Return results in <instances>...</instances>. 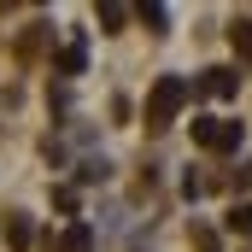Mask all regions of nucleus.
<instances>
[{"mask_svg": "<svg viewBox=\"0 0 252 252\" xmlns=\"http://www.w3.org/2000/svg\"><path fill=\"white\" fill-rule=\"evenodd\" d=\"M188 100H193V82H188V76H158L153 94H147V129H170Z\"/></svg>", "mask_w": 252, "mask_h": 252, "instance_id": "nucleus-1", "label": "nucleus"}, {"mask_svg": "<svg viewBox=\"0 0 252 252\" xmlns=\"http://www.w3.org/2000/svg\"><path fill=\"white\" fill-rule=\"evenodd\" d=\"M188 129H193V141L211 147V153H235L241 135H247V124H229V118H193Z\"/></svg>", "mask_w": 252, "mask_h": 252, "instance_id": "nucleus-2", "label": "nucleus"}, {"mask_svg": "<svg viewBox=\"0 0 252 252\" xmlns=\"http://www.w3.org/2000/svg\"><path fill=\"white\" fill-rule=\"evenodd\" d=\"M199 94H211V100H235V94H241V70H229V64H211V70L199 76Z\"/></svg>", "mask_w": 252, "mask_h": 252, "instance_id": "nucleus-3", "label": "nucleus"}, {"mask_svg": "<svg viewBox=\"0 0 252 252\" xmlns=\"http://www.w3.org/2000/svg\"><path fill=\"white\" fill-rule=\"evenodd\" d=\"M82 64H88V47H82V41H70V47H59L53 70H59V76H82Z\"/></svg>", "mask_w": 252, "mask_h": 252, "instance_id": "nucleus-4", "label": "nucleus"}, {"mask_svg": "<svg viewBox=\"0 0 252 252\" xmlns=\"http://www.w3.org/2000/svg\"><path fill=\"white\" fill-rule=\"evenodd\" d=\"M59 252H94V229H88V223H70L59 235Z\"/></svg>", "mask_w": 252, "mask_h": 252, "instance_id": "nucleus-5", "label": "nucleus"}, {"mask_svg": "<svg viewBox=\"0 0 252 252\" xmlns=\"http://www.w3.org/2000/svg\"><path fill=\"white\" fill-rule=\"evenodd\" d=\"M6 241H12V252H24L35 241V223H30V217H6Z\"/></svg>", "mask_w": 252, "mask_h": 252, "instance_id": "nucleus-6", "label": "nucleus"}, {"mask_svg": "<svg viewBox=\"0 0 252 252\" xmlns=\"http://www.w3.org/2000/svg\"><path fill=\"white\" fill-rule=\"evenodd\" d=\"M223 223H229L235 235H252V199H247V205H229V217H223Z\"/></svg>", "mask_w": 252, "mask_h": 252, "instance_id": "nucleus-7", "label": "nucleus"}, {"mask_svg": "<svg viewBox=\"0 0 252 252\" xmlns=\"http://www.w3.org/2000/svg\"><path fill=\"white\" fill-rule=\"evenodd\" d=\"M124 18H129V6H118V0L100 6V30H124Z\"/></svg>", "mask_w": 252, "mask_h": 252, "instance_id": "nucleus-8", "label": "nucleus"}, {"mask_svg": "<svg viewBox=\"0 0 252 252\" xmlns=\"http://www.w3.org/2000/svg\"><path fill=\"white\" fill-rule=\"evenodd\" d=\"M229 41H235V53H247V59H252V24H247V18L229 30Z\"/></svg>", "mask_w": 252, "mask_h": 252, "instance_id": "nucleus-9", "label": "nucleus"}, {"mask_svg": "<svg viewBox=\"0 0 252 252\" xmlns=\"http://www.w3.org/2000/svg\"><path fill=\"white\" fill-rule=\"evenodd\" d=\"M141 24H147L153 35H164V6H141Z\"/></svg>", "mask_w": 252, "mask_h": 252, "instance_id": "nucleus-10", "label": "nucleus"}, {"mask_svg": "<svg viewBox=\"0 0 252 252\" xmlns=\"http://www.w3.org/2000/svg\"><path fill=\"white\" fill-rule=\"evenodd\" d=\"M193 247H199V252H217V229H205V223H193Z\"/></svg>", "mask_w": 252, "mask_h": 252, "instance_id": "nucleus-11", "label": "nucleus"}, {"mask_svg": "<svg viewBox=\"0 0 252 252\" xmlns=\"http://www.w3.org/2000/svg\"><path fill=\"white\" fill-rule=\"evenodd\" d=\"M82 182H106V158H88L82 164Z\"/></svg>", "mask_w": 252, "mask_h": 252, "instance_id": "nucleus-12", "label": "nucleus"}, {"mask_svg": "<svg viewBox=\"0 0 252 252\" xmlns=\"http://www.w3.org/2000/svg\"><path fill=\"white\" fill-rule=\"evenodd\" d=\"M53 205L59 211H76V188H53Z\"/></svg>", "mask_w": 252, "mask_h": 252, "instance_id": "nucleus-13", "label": "nucleus"}]
</instances>
